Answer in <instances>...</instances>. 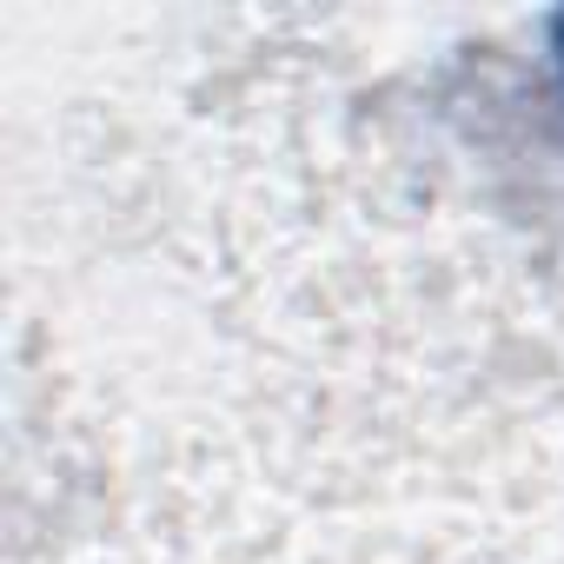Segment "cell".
Returning a JSON list of instances; mask_svg holds the SVG:
<instances>
[{"label":"cell","mask_w":564,"mask_h":564,"mask_svg":"<svg viewBox=\"0 0 564 564\" xmlns=\"http://www.w3.org/2000/svg\"><path fill=\"white\" fill-rule=\"evenodd\" d=\"M551 61H557V80H564V14L551 21Z\"/></svg>","instance_id":"6da1fadb"}]
</instances>
